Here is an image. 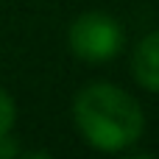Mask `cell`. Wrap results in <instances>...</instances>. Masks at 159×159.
Instances as JSON below:
<instances>
[{
	"label": "cell",
	"instance_id": "3957f363",
	"mask_svg": "<svg viewBox=\"0 0 159 159\" xmlns=\"http://www.w3.org/2000/svg\"><path fill=\"white\" fill-rule=\"evenodd\" d=\"M131 73H134L140 87H145L151 92H159V31H151L134 48Z\"/></svg>",
	"mask_w": 159,
	"mask_h": 159
},
{
	"label": "cell",
	"instance_id": "6da1fadb",
	"mask_svg": "<svg viewBox=\"0 0 159 159\" xmlns=\"http://www.w3.org/2000/svg\"><path fill=\"white\" fill-rule=\"evenodd\" d=\"M73 120L78 134L95 151H126L145 131V115L137 98L115 84H89L73 101Z\"/></svg>",
	"mask_w": 159,
	"mask_h": 159
},
{
	"label": "cell",
	"instance_id": "7a4b0ae2",
	"mask_svg": "<svg viewBox=\"0 0 159 159\" xmlns=\"http://www.w3.org/2000/svg\"><path fill=\"white\" fill-rule=\"evenodd\" d=\"M123 28L115 17L103 11H87L73 20L67 31L70 50L84 61H109L123 48Z\"/></svg>",
	"mask_w": 159,
	"mask_h": 159
},
{
	"label": "cell",
	"instance_id": "277c9868",
	"mask_svg": "<svg viewBox=\"0 0 159 159\" xmlns=\"http://www.w3.org/2000/svg\"><path fill=\"white\" fill-rule=\"evenodd\" d=\"M14 120H17V103L14 98L0 87V137H8L11 129H14Z\"/></svg>",
	"mask_w": 159,
	"mask_h": 159
}]
</instances>
